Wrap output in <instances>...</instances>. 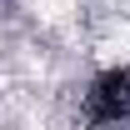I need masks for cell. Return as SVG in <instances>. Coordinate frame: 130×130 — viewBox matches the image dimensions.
<instances>
[{
    "label": "cell",
    "mask_w": 130,
    "mask_h": 130,
    "mask_svg": "<svg viewBox=\"0 0 130 130\" xmlns=\"http://www.w3.org/2000/svg\"><path fill=\"white\" fill-rule=\"evenodd\" d=\"M80 115L90 130H130V65L100 70L95 80L85 85Z\"/></svg>",
    "instance_id": "obj_1"
}]
</instances>
